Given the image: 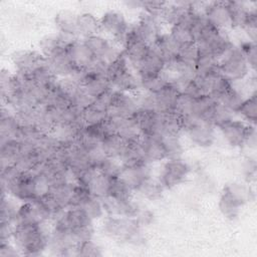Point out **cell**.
<instances>
[{
  "instance_id": "1",
  "label": "cell",
  "mask_w": 257,
  "mask_h": 257,
  "mask_svg": "<svg viewBox=\"0 0 257 257\" xmlns=\"http://www.w3.org/2000/svg\"><path fill=\"white\" fill-rule=\"evenodd\" d=\"M44 224L16 225L12 241L24 256H40L48 250L49 232L43 228Z\"/></svg>"
},
{
  "instance_id": "2",
  "label": "cell",
  "mask_w": 257,
  "mask_h": 257,
  "mask_svg": "<svg viewBox=\"0 0 257 257\" xmlns=\"http://www.w3.org/2000/svg\"><path fill=\"white\" fill-rule=\"evenodd\" d=\"M142 229L135 218L118 216H106L101 226V231L105 236L133 246L145 244L146 239Z\"/></svg>"
},
{
  "instance_id": "3",
  "label": "cell",
  "mask_w": 257,
  "mask_h": 257,
  "mask_svg": "<svg viewBox=\"0 0 257 257\" xmlns=\"http://www.w3.org/2000/svg\"><path fill=\"white\" fill-rule=\"evenodd\" d=\"M185 133L188 139L196 146L201 148L211 147L216 139V127L205 119L198 118L191 114L180 116Z\"/></svg>"
},
{
  "instance_id": "4",
  "label": "cell",
  "mask_w": 257,
  "mask_h": 257,
  "mask_svg": "<svg viewBox=\"0 0 257 257\" xmlns=\"http://www.w3.org/2000/svg\"><path fill=\"white\" fill-rule=\"evenodd\" d=\"M219 70L232 83L247 78L251 71L241 49L236 45L219 60Z\"/></svg>"
},
{
  "instance_id": "5",
  "label": "cell",
  "mask_w": 257,
  "mask_h": 257,
  "mask_svg": "<svg viewBox=\"0 0 257 257\" xmlns=\"http://www.w3.org/2000/svg\"><path fill=\"white\" fill-rule=\"evenodd\" d=\"M99 27L100 31L109 36L113 43L123 47L130 24L121 12L109 10L103 13L99 18Z\"/></svg>"
},
{
  "instance_id": "6",
  "label": "cell",
  "mask_w": 257,
  "mask_h": 257,
  "mask_svg": "<svg viewBox=\"0 0 257 257\" xmlns=\"http://www.w3.org/2000/svg\"><path fill=\"white\" fill-rule=\"evenodd\" d=\"M190 170V166L183 159L166 160L158 180L165 190H172L187 180Z\"/></svg>"
},
{
  "instance_id": "7",
  "label": "cell",
  "mask_w": 257,
  "mask_h": 257,
  "mask_svg": "<svg viewBox=\"0 0 257 257\" xmlns=\"http://www.w3.org/2000/svg\"><path fill=\"white\" fill-rule=\"evenodd\" d=\"M206 19L217 29L227 32L233 29L232 17L227 1H214L206 3L203 9Z\"/></svg>"
},
{
  "instance_id": "8",
  "label": "cell",
  "mask_w": 257,
  "mask_h": 257,
  "mask_svg": "<svg viewBox=\"0 0 257 257\" xmlns=\"http://www.w3.org/2000/svg\"><path fill=\"white\" fill-rule=\"evenodd\" d=\"M16 72L30 75L37 68L47 63L46 57L36 50H18L11 56Z\"/></svg>"
},
{
  "instance_id": "9",
  "label": "cell",
  "mask_w": 257,
  "mask_h": 257,
  "mask_svg": "<svg viewBox=\"0 0 257 257\" xmlns=\"http://www.w3.org/2000/svg\"><path fill=\"white\" fill-rule=\"evenodd\" d=\"M138 110L139 105L135 93L113 89L108 110L109 115L133 117Z\"/></svg>"
},
{
  "instance_id": "10",
  "label": "cell",
  "mask_w": 257,
  "mask_h": 257,
  "mask_svg": "<svg viewBox=\"0 0 257 257\" xmlns=\"http://www.w3.org/2000/svg\"><path fill=\"white\" fill-rule=\"evenodd\" d=\"M251 126L253 125L248 124L244 120L233 119L218 130L228 145L233 148H244Z\"/></svg>"
},
{
  "instance_id": "11",
  "label": "cell",
  "mask_w": 257,
  "mask_h": 257,
  "mask_svg": "<svg viewBox=\"0 0 257 257\" xmlns=\"http://www.w3.org/2000/svg\"><path fill=\"white\" fill-rule=\"evenodd\" d=\"M7 195L20 202H30L37 198L34 173L21 174L9 187Z\"/></svg>"
},
{
  "instance_id": "12",
  "label": "cell",
  "mask_w": 257,
  "mask_h": 257,
  "mask_svg": "<svg viewBox=\"0 0 257 257\" xmlns=\"http://www.w3.org/2000/svg\"><path fill=\"white\" fill-rule=\"evenodd\" d=\"M65 50L76 70L86 69L95 58L84 41L79 38L69 42Z\"/></svg>"
},
{
  "instance_id": "13",
  "label": "cell",
  "mask_w": 257,
  "mask_h": 257,
  "mask_svg": "<svg viewBox=\"0 0 257 257\" xmlns=\"http://www.w3.org/2000/svg\"><path fill=\"white\" fill-rule=\"evenodd\" d=\"M107 117L111 121L115 134L123 139L126 143L137 142L141 140L142 133L134 117H124L109 114Z\"/></svg>"
},
{
  "instance_id": "14",
  "label": "cell",
  "mask_w": 257,
  "mask_h": 257,
  "mask_svg": "<svg viewBox=\"0 0 257 257\" xmlns=\"http://www.w3.org/2000/svg\"><path fill=\"white\" fill-rule=\"evenodd\" d=\"M118 177H120L134 192H137L147 180L152 178L151 164L146 163L133 167H121Z\"/></svg>"
},
{
  "instance_id": "15",
  "label": "cell",
  "mask_w": 257,
  "mask_h": 257,
  "mask_svg": "<svg viewBox=\"0 0 257 257\" xmlns=\"http://www.w3.org/2000/svg\"><path fill=\"white\" fill-rule=\"evenodd\" d=\"M140 142L144 151L146 161L149 164L167 160V154L162 137L156 135H146L142 136Z\"/></svg>"
},
{
  "instance_id": "16",
  "label": "cell",
  "mask_w": 257,
  "mask_h": 257,
  "mask_svg": "<svg viewBox=\"0 0 257 257\" xmlns=\"http://www.w3.org/2000/svg\"><path fill=\"white\" fill-rule=\"evenodd\" d=\"M20 127L21 123L13 110L9 106L3 104L0 116V143L10 140H18Z\"/></svg>"
},
{
  "instance_id": "17",
  "label": "cell",
  "mask_w": 257,
  "mask_h": 257,
  "mask_svg": "<svg viewBox=\"0 0 257 257\" xmlns=\"http://www.w3.org/2000/svg\"><path fill=\"white\" fill-rule=\"evenodd\" d=\"M54 23L58 29V33L69 42L79 38L77 33V14L74 12L69 10L59 11L54 17Z\"/></svg>"
},
{
  "instance_id": "18",
  "label": "cell",
  "mask_w": 257,
  "mask_h": 257,
  "mask_svg": "<svg viewBox=\"0 0 257 257\" xmlns=\"http://www.w3.org/2000/svg\"><path fill=\"white\" fill-rule=\"evenodd\" d=\"M165 68L166 61L159 53V51L154 46H151L148 53L135 71L138 75H154L163 73Z\"/></svg>"
},
{
  "instance_id": "19",
  "label": "cell",
  "mask_w": 257,
  "mask_h": 257,
  "mask_svg": "<svg viewBox=\"0 0 257 257\" xmlns=\"http://www.w3.org/2000/svg\"><path fill=\"white\" fill-rule=\"evenodd\" d=\"M133 117L141 130L142 136H146V135L160 136L162 113L152 111V110L139 109Z\"/></svg>"
},
{
  "instance_id": "20",
  "label": "cell",
  "mask_w": 257,
  "mask_h": 257,
  "mask_svg": "<svg viewBox=\"0 0 257 257\" xmlns=\"http://www.w3.org/2000/svg\"><path fill=\"white\" fill-rule=\"evenodd\" d=\"M47 65L50 70L55 74L58 78L69 77L74 74L76 71L75 67L71 63L65 48L58 51L57 53L49 56L46 58Z\"/></svg>"
},
{
  "instance_id": "21",
  "label": "cell",
  "mask_w": 257,
  "mask_h": 257,
  "mask_svg": "<svg viewBox=\"0 0 257 257\" xmlns=\"http://www.w3.org/2000/svg\"><path fill=\"white\" fill-rule=\"evenodd\" d=\"M162 55L166 64L175 60L178 56L180 44L171 36L169 32L161 33L153 45Z\"/></svg>"
},
{
  "instance_id": "22",
  "label": "cell",
  "mask_w": 257,
  "mask_h": 257,
  "mask_svg": "<svg viewBox=\"0 0 257 257\" xmlns=\"http://www.w3.org/2000/svg\"><path fill=\"white\" fill-rule=\"evenodd\" d=\"M219 210L222 215L228 220H235L241 211L243 205L230 193V191L224 187L220 199H219Z\"/></svg>"
},
{
  "instance_id": "23",
  "label": "cell",
  "mask_w": 257,
  "mask_h": 257,
  "mask_svg": "<svg viewBox=\"0 0 257 257\" xmlns=\"http://www.w3.org/2000/svg\"><path fill=\"white\" fill-rule=\"evenodd\" d=\"M69 42L60 33H49L40 38L39 51L46 58L64 49Z\"/></svg>"
},
{
  "instance_id": "24",
  "label": "cell",
  "mask_w": 257,
  "mask_h": 257,
  "mask_svg": "<svg viewBox=\"0 0 257 257\" xmlns=\"http://www.w3.org/2000/svg\"><path fill=\"white\" fill-rule=\"evenodd\" d=\"M179 91L172 85H169L158 93H155L156 111L159 113H171L174 112V106L176 99L179 95Z\"/></svg>"
},
{
  "instance_id": "25",
  "label": "cell",
  "mask_w": 257,
  "mask_h": 257,
  "mask_svg": "<svg viewBox=\"0 0 257 257\" xmlns=\"http://www.w3.org/2000/svg\"><path fill=\"white\" fill-rule=\"evenodd\" d=\"M118 161L120 162L121 167H133L148 163L140 141L127 143Z\"/></svg>"
},
{
  "instance_id": "26",
  "label": "cell",
  "mask_w": 257,
  "mask_h": 257,
  "mask_svg": "<svg viewBox=\"0 0 257 257\" xmlns=\"http://www.w3.org/2000/svg\"><path fill=\"white\" fill-rule=\"evenodd\" d=\"M77 33L80 39L100 33L99 19L90 12L77 14Z\"/></svg>"
},
{
  "instance_id": "27",
  "label": "cell",
  "mask_w": 257,
  "mask_h": 257,
  "mask_svg": "<svg viewBox=\"0 0 257 257\" xmlns=\"http://www.w3.org/2000/svg\"><path fill=\"white\" fill-rule=\"evenodd\" d=\"M45 224L33 201L22 202L17 210L16 225H34Z\"/></svg>"
},
{
  "instance_id": "28",
  "label": "cell",
  "mask_w": 257,
  "mask_h": 257,
  "mask_svg": "<svg viewBox=\"0 0 257 257\" xmlns=\"http://www.w3.org/2000/svg\"><path fill=\"white\" fill-rule=\"evenodd\" d=\"M23 152V144L19 140H10L0 143L1 168L13 165Z\"/></svg>"
},
{
  "instance_id": "29",
  "label": "cell",
  "mask_w": 257,
  "mask_h": 257,
  "mask_svg": "<svg viewBox=\"0 0 257 257\" xmlns=\"http://www.w3.org/2000/svg\"><path fill=\"white\" fill-rule=\"evenodd\" d=\"M228 6L230 8L231 17H232V25L233 29H242L244 26L250 12L254 8H250V3L242 2V1H227Z\"/></svg>"
},
{
  "instance_id": "30",
  "label": "cell",
  "mask_w": 257,
  "mask_h": 257,
  "mask_svg": "<svg viewBox=\"0 0 257 257\" xmlns=\"http://www.w3.org/2000/svg\"><path fill=\"white\" fill-rule=\"evenodd\" d=\"M64 220L71 231L93 225V221L80 207H70L66 209L64 212Z\"/></svg>"
},
{
  "instance_id": "31",
  "label": "cell",
  "mask_w": 257,
  "mask_h": 257,
  "mask_svg": "<svg viewBox=\"0 0 257 257\" xmlns=\"http://www.w3.org/2000/svg\"><path fill=\"white\" fill-rule=\"evenodd\" d=\"M246 97L247 95L232 83V85L216 100L236 113Z\"/></svg>"
},
{
  "instance_id": "32",
  "label": "cell",
  "mask_w": 257,
  "mask_h": 257,
  "mask_svg": "<svg viewBox=\"0 0 257 257\" xmlns=\"http://www.w3.org/2000/svg\"><path fill=\"white\" fill-rule=\"evenodd\" d=\"M141 90L149 93H158L169 85V80L165 73L152 75H139Z\"/></svg>"
},
{
  "instance_id": "33",
  "label": "cell",
  "mask_w": 257,
  "mask_h": 257,
  "mask_svg": "<svg viewBox=\"0 0 257 257\" xmlns=\"http://www.w3.org/2000/svg\"><path fill=\"white\" fill-rule=\"evenodd\" d=\"M183 133L181 117L174 113H162L161 118V137H180Z\"/></svg>"
},
{
  "instance_id": "34",
  "label": "cell",
  "mask_w": 257,
  "mask_h": 257,
  "mask_svg": "<svg viewBox=\"0 0 257 257\" xmlns=\"http://www.w3.org/2000/svg\"><path fill=\"white\" fill-rule=\"evenodd\" d=\"M126 142L121 139L118 135L112 134L105 137L101 142L102 150L107 158L119 160L126 146Z\"/></svg>"
},
{
  "instance_id": "35",
  "label": "cell",
  "mask_w": 257,
  "mask_h": 257,
  "mask_svg": "<svg viewBox=\"0 0 257 257\" xmlns=\"http://www.w3.org/2000/svg\"><path fill=\"white\" fill-rule=\"evenodd\" d=\"M216 101L217 100L213 96L208 94H204L198 98L193 99L191 115L208 121Z\"/></svg>"
},
{
  "instance_id": "36",
  "label": "cell",
  "mask_w": 257,
  "mask_h": 257,
  "mask_svg": "<svg viewBox=\"0 0 257 257\" xmlns=\"http://www.w3.org/2000/svg\"><path fill=\"white\" fill-rule=\"evenodd\" d=\"M236 114H239L242 119L248 124L256 126L257 119V94L256 91L248 95L242 102L241 106L237 110Z\"/></svg>"
},
{
  "instance_id": "37",
  "label": "cell",
  "mask_w": 257,
  "mask_h": 257,
  "mask_svg": "<svg viewBox=\"0 0 257 257\" xmlns=\"http://www.w3.org/2000/svg\"><path fill=\"white\" fill-rule=\"evenodd\" d=\"M165 188L160 183L158 179L150 178L147 180L136 193H138L142 198L149 201H158L163 197Z\"/></svg>"
},
{
  "instance_id": "38",
  "label": "cell",
  "mask_w": 257,
  "mask_h": 257,
  "mask_svg": "<svg viewBox=\"0 0 257 257\" xmlns=\"http://www.w3.org/2000/svg\"><path fill=\"white\" fill-rule=\"evenodd\" d=\"M79 207L93 222L103 218L105 215L102 200L91 194L82 202V204Z\"/></svg>"
},
{
  "instance_id": "39",
  "label": "cell",
  "mask_w": 257,
  "mask_h": 257,
  "mask_svg": "<svg viewBox=\"0 0 257 257\" xmlns=\"http://www.w3.org/2000/svg\"><path fill=\"white\" fill-rule=\"evenodd\" d=\"M197 75H205L219 70V59L212 54L200 50L199 57L195 63Z\"/></svg>"
},
{
  "instance_id": "40",
  "label": "cell",
  "mask_w": 257,
  "mask_h": 257,
  "mask_svg": "<svg viewBox=\"0 0 257 257\" xmlns=\"http://www.w3.org/2000/svg\"><path fill=\"white\" fill-rule=\"evenodd\" d=\"M16 199L9 198V195L1 196V206H0V223H9L16 226V214L19 205L15 203Z\"/></svg>"
},
{
  "instance_id": "41",
  "label": "cell",
  "mask_w": 257,
  "mask_h": 257,
  "mask_svg": "<svg viewBox=\"0 0 257 257\" xmlns=\"http://www.w3.org/2000/svg\"><path fill=\"white\" fill-rule=\"evenodd\" d=\"M235 112L224 106L222 103L216 101L208 121L211 122L216 128L223 126L224 124L235 119Z\"/></svg>"
},
{
  "instance_id": "42",
  "label": "cell",
  "mask_w": 257,
  "mask_h": 257,
  "mask_svg": "<svg viewBox=\"0 0 257 257\" xmlns=\"http://www.w3.org/2000/svg\"><path fill=\"white\" fill-rule=\"evenodd\" d=\"M111 180L112 178L97 171L88 188L90 194L100 199L107 197L109 194Z\"/></svg>"
},
{
  "instance_id": "43",
  "label": "cell",
  "mask_w": 257,
  "mask_h": 257,
  "mask_svg": "<svg viewBox=\"0 0 257 257\" xmlns=\"http://www.w3.org/2000/svg\"><path fill=\"white\" fill-rule=\"evenodd\" d=\"M133 193L134 191L120 177L112 178L108 197L116 201H127L133 199Z\"/></svg>"
},
{
  "instance_id": "44",
  "label": "cell",
  "mask_w": 257,
  "mask_h": 257,
  "mask_svg": "<svg viewBox=\"0 0 257 257\" xmlns=\"http://www.w3.org/2000/svg\"><path fill=\"white\" fill-rule=\"evenodd\" d=\"M107 115L108 111L96 104L94 101L91 105L81 111V118L84 125L100 123L107 118Z\"/></svg>"
},
{
  "instance_id": "45",
  "label": "cell",
  "mask_w": 257,
  "mask_h": 257,
  "mask_svg": "<svg viewBox=\"0 0 257 257\" xmlns=\"http://www.w3.org/2000/svg\"><path fill=\"white\" fill-rule=\"evenodd\" d=\"M29 76L36 84L47 89L51 88L58 79V77H56L55 74L50 70L47 63L34 70Z\"/></svg>"
},
{
  "instance_id": "46",
  "label": "cell",
  "mask_w": 257,
  "mask_h": 257,
  "mask_svg": "<svg viewBox=\"0 0 257 257\" xmlns=\"http://www.w3.org/2000/svg\"><path fill=\"white\" fill-rule=\"evenodd\" d=\"M74 185L75 183L69 182V183L51 188L49 191V193L53 196V198L57 201V203L63 209H68L70 207L71 196H72Z\"/></svg>"
},
{
  "instance_id": "47",
  "label": "cell",
  "mask_w": 257,
  "mask_h": 257,
  "mask_svg": "<svg viewBox=\"0 0 257 257\" xmlns=\"http://www.w3.org/2000/svg\"><path fill=\"white\" fill-rule=\"evenodd\" d=\"M230 193L244 206L246 203L250 202L254 197V192L252 191L249 184H243L240 182H233L225 186Z\"/></svg>"
},
{
  "instance_id": "48",
  "label": "cell",
  "mask_w": 257,
  "mask_h": 257,
  "mask_svg": "<svg viewBox=\"0 0 257 257\" xmlns=\"http://www.w3.org/2000/svg\"><path fill=\"white\" fill-rule=\"evenodd\" d=\"M167 154V160L182 159L184 148L180 137H162Z\"/></svg>"
},
{
  "instance_id": "49",
  "label": "cell",
  "mask_w": 257,
  "mask_h": 257,
  "mask_svg": "<svg viewBox=\"0 0 257 257\" xmlns=\"http://www.w3.org/2000/svg\"><path fill=\"white\" fill-rule=\"evenodd\" d=\"M169 33L180 45L190 43V42H195L191 28L184 24L177 23L170 26Z\"/></svg>"
},
{
  "instance_id": "50",
  "label": "cell",
  "mask_w": 257,
  "mask_h": 257,
  "mask_svg": "<svg viewBox=\"0 0 257 257\" xmlns=\"http://www.w3.org/2000/svg\"><path fill=\"white\" fill-rule=\"evenodd\" d=\"M200 54V48L196 42L186 43L180 46L177 59L195 65Z\"/></svg>"
},
{
  "instance_id": "51",
  "label": "cell",
  "mask_w": 257,
  "mask_h": 257,
  "mask_svg": "<svg viewBox=\"0 0 257 257\" xmlns=\"http://www.w3.org/2000/svg\"><path fill=\"white\" fill-rule=\"evenodd\" d=\"M103 252L101 248L92 240H88L75 246V256L80 257H99Z\"/></svg>"
},
{
  "instance_id": "52",
  "label": "cell",
  "mask_w": 257,
  "mask_h": 257,
  "mask_svg": "<svg viewBox=\"0 0 257 257\" xmlns=\"http://www.w3.org/2000/svg\"><path fill=\"white\" fill-rule=\"evenodd\" d=\"M239 48L241 49L249 67L250 70L253 72L256 71V65H257V46L256 42L245 40L240 45Z\"/></svg>"
},
{
  "instance_id": "53",
  "label": "cell",
  "mask_w": 257,
  "mask_h": 257,
  "mask_svg": "<svg viewBox=\"0 0 257 257\" xmlns=\"http://www.w3.org/2000/svg\"><path fill=\"white\" fill-rule=\"evenodd\" d=\"M96 171L102 173L110 178L117 177L121 171V164L116 159L105 158L101 164L96 168Z\"/></svg>"
},
{
  "instance_id": "54",
  "label": "cell",
  "mask_w": 257,
  "mask_h": 257,
  "mask_svg": "<svg viewBox=\"0 0 257 257\" xmlns=\"http://www.w3.org/2000/svg\"><path fill=\"white\" fill-rule=\"evenodd\" d=\"M192 104H193V98H191L190 96L184 93H179L175 102L174 113L178 114L179 116L189 115L191 114Z\"/></svg>"
},
{
  "instance_id": "55",
  "label": "cell",
  "mask_w": 257,
  "mask_h": 257,
  "mask_svg": "<svg viewBox=\"0 0 257 257\" xmlns=\"http://www.w3.org/2000/svg\"><path fill=\"white\" fill-rule=\"evenodd\" d=\"M93 101H94V98L90 96L88 93H86L81 87V89L71 98L70 104L75 108H77L78 110L82 111L83 109L91 105Z\"/></svg>"
},
{
  "instance_id": "56",
  "label": "cell",
  "mask_w": 257,
  "mask_h": 257,
  "mask_svg": "<svg viewBox=\"0 0 257 257\" xmlns=\"http://www.w3.org/2000/svg\"><path fill=\"white\" fill-rule=\"evenodd\" d=\"M167 2L164 1H157V0H148L142 1V9L144 12L154 14V15H161L162 11L165 9Z\"/></svg>"
},
{
  "instance_id": "57",
  "label": "cell",
  "mask_w": 257,
  "mask_h": 257,
  "mask_svg": "<svg viewBox=\"0 0 257 257\" xmlns=\"http://www.w3.org/2000/svg\"><path fill=\"white\" fill-rule=\"evenodd\" d=\"M21 251L12 240L0 241V256L1 257H17L21 256Z\"/></svg>"
},
{
  "instance_id": "58",
  "label": "cell",
  "mask_w": 257,
  "mask_h": 257,
  "mask_svg": "<svg viewBox=\"0 0 257 257\" xmlns=\"http://www.w3.org/2000/svg\"><path fill=\"white\" fill-rule=\"evenodd\" d=\"M181 93H184L188 96H190L191 98L195 99V98H198L200 97L201 95H204L202 89L200 88V86L198 85V83L196 82L195 79L187 82V84L184 86L183 90Z\"/></svg>"
},
{
  "instance_id": "59",
  "label": "cell",
  "mask_w": 257,
  "mask_h": 257,
  "mask_svg": "<svg viewBox=\"0 0 257 257\" xmlns=\"http://www.w3.org/2000/svg\"><path fill=\"white\" fill-rule=\"evenodd\" d=\"M135 219L138 222V224L142 228H144V227H147V226H149V225H151L153 223V221H154V214L150 210L145 209V208L142 207Z\"/></svg>"
},
{
  "instance_id": "60",
  "label": "cell",
  "mask_w": 257,
  "mask_h": 257,
  "mask_svg": "<svg viewBox=\"0 0 257 257\" xmlns=\"http://www.w3.org/2000/svg\"><path fill=\"white\" fill-rule=\"evenodd\" d=\"M256 143H257V133H256V126H251L248 137L245 142L244 148H248L249 150H255L256 149Z\"/></svg>"
},
{
  "instance_id": "61",
  "label": "cell",
  "mask_w": 257,
  "mask_h": 257,
  "mask_svg": "<svg viewBox=\"0 0 257 257\" xmlns=\"http://www.w3.org/2000/svg\"><path fill=\"white\" fill-rule=\"evenodd\" d=\"M124 4L131 9H136V8L142 9V1H128V2H124Z\"/></svg>"
}]
</instances>
